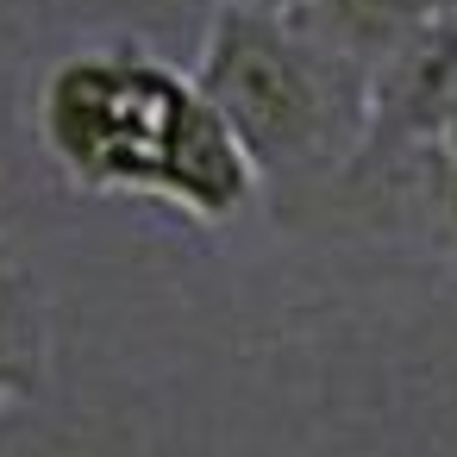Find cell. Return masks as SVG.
I'll list each match as a JSON object with an SVG mask.
<instances>
[{
  "mask_svg": "<svg viewBox=\"0 0 457 457\" xmlns=\"http://www.w3.org/2000/svg\"><path fill=\"white\" fill-rule=\"evenodd\" d=\"M0 376L20 395H38L45 382V301L7 238H0Z\"/></svg>",
  "mask_w": 457,
  "mask_h": 457,
  "instance_id": "obj_4",
  "label": "cell"
},
{
  "mask_svg": "<svg viewBox=\"0 0 457 457\" xmlns=\"http://www.w3.org/2000/svg\"><path fill=\"white\" fill-rule=\"evenodd\" d=\"M195 82L213 95L263 188L320 182L357 163L370 132V70L288 7L220 0Z\"/></svg>",
  "mask_w": 457,
  "mask_h": 457,
  "instance_id": "obj_2",
  "label": "cell"
},
{
  "mask_svg": "<svg viewBox=\"0 0 457 457\" xmlns=\"http://www.w3.org/2000/svg\"><path fill=\"white\" fill-rule=\"evenodd\" d=\"M13 401H26V395H20V388H13V382H7V376H0V413H7V407H13Z\"/></svg>",
  "mask_w": 457,
  "mask_h": 457,
  "instance_id": "obj_6",
  "label": "cell"
},
{
  "mask_svg": "<svg viewBox=\"0 0 457 457\" xmlns=\"http://www.w3.org/2000/svg\"><path fill=\"white\" fill-rule=\"evenodd\" d=\"M426 207H432V220H438L445 251L457 257V120L432 138V188H426Z\"/></svg>",
  "mask_w": 457,
  "mask_h": 457,
  "instance_id": "obj_5",
  "label": "cell"
},
{
  "mask_svg": "<svg viewBox=\"0 0 457 457\" xmlns=\"http://www.w3.org/2000/svg\"><path fill=\"white\" fill-rule=\"evenodd\" d=\"M251 7H301V0H251Z\"/></svg>",
  "mask_w": 457,
  "mask_h": 457,
  "instance_id": "obj_7",
  "label": "cell"
},
{
  "mask_svg": "<svg viewBox=\"0 0 457 457\" xmlns=\"http://www.w3.org/2000/svg\"><path fill=\"white\" fill-rule=\"evenodd\" d=\"M38 145L82 195H138L195 226L257 207L263 176L195 82L138 38L82 45L38 82Z\"/></svg>",
  "mask_w": 457,
  "mask_h": 457,
  "instance_id": "obj_1",
  "label": "cell"
},
{
  "mask_svg": "<svg viewBox=\"0 0 457 457\" xmlns=\"http://www.w3.org/2000/svg\"><path fill=\"white\" fill-rule=\"evenodd\" d=\"M288 13H301L326 45H338V51L357 57L363 70H376V63H388L426 20H438L445 7H438V0H301V7H288Z\"/></svg>",
  "mask_w": 457,
  "mask_h": 457,
  "instance_id": "obj_3",
  "label": "cell"
}]
</instances>
